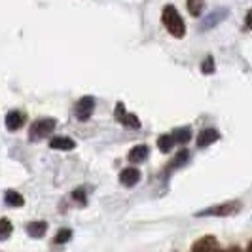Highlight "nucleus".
<instances>
[{
    "mask_svg": "<svg viewBox=\"0 0 252 252\" xmlns=\"http://www.w3.org/2000/svg\"><path fill=\"white\" fill-rule=\"evenodd\" d=\"M72 199H74L76 203H80L82 207H84V205L88 203V197H86V191H84L82 188H78V189H74V191H72Z\"/></svg>",
    "mask_w": 252,
    "mask_h": 252,
    "instance_id": "412c9836",
    "label": "nucleus"
},
{
    "mask_svg": "<svg viewBox=\"0 0 252 252\" xmlns=\"http://www.w3.org/2000/svg\"><path fill=\"white\" fill-rule=\"evenodd\" d=\"M173 137H175L178 144H186V142L191 140V129L189 127H178V129L173 131Z\"/></svg>",
    "mask_w": 252,
    "mask_h": 252,
    "instance_id": "4468645a",
    "label": "nucleus"
},
{
    "mask_svg": "<svg viewBox=\"0 0 252 252\" xmlns=\"http://www.w3.org/2000/svg\"><path fill=\"white\" fill-rule=\"evenodd\" d=\"M126 114H127L126 112V104H124V102H118V104H116V110H114V116H116V120L120 122V120H122Z\"/></svg>",
    "mask_w": 252,
    "mask_h": 252,
    "instance_id": "4be33fe9",
    "label": "nucleus"
},
{
    "mask_svg": "<svg viewBox=\"0 0 252 252\" xmlns=\"http://www.w3.org/2000/svg\"><path fill=\"white\" fill-rule=\"evenodd\" d=\"M218 252H220V251H218Z\"/></svg>",
    "mask_w": 252,
    "mask_h": 252,
    "instance_id": "393cba45",
    "label": "nucleus"
},
{
    "mask_svg": "<svg viewBox=\"0 0 252 252\" xmlns=\"http://www.w3.org/2000/svg\"><path fill=\"white\" fill-rule=\"evenodd\" d=\"M148 156H150V148H148L146 144H139V146L131 148L129 156H127V159H129L131 163H142V161L148 159Z\"/></svg>",
    "mask_w": 252,
    "mask_h": 252,
    "instance_id": "6e6552de",
    "label": "nucleus"
},
{
    "mask_svg": "<svg viewBox=\"0 0 252 252\" xmlns=\"http://www.w3.org/2000/svg\"><path fill=\"white\" fill-rule=\"evenodd\" d=\"M218 139H220V133L216 129H213V127L203 129L201 133L197 135V148H207V146H211Z\"/></svg>",
    "mask_w": 252,
    "mask_h": 252,
    "instance_id": "0eeeda50",
    "label": "nucleus"
},
{
    "mask_svg": "<svg viewBox=\"0 0 252 252\" xmlns=\"http://www.w3.org/2000/svg\"><path fill=\"white\" fill-rule=\"evenodd\" d=\"M186 8H188L189 15L199 17L205 10V0H186Z\"/></svg>",
    "mask_w": 252,
    "mask_h": 252,
    "instance_id": "2eb2a0df",
    "label": "nucleus"
},
{
    "mask_svg": "<svg viewBox=\"0 0 252 252\" xmlns=\"http://www.w3.org/2000/svg\"><path fill=\"white\" fill-rule=\"evenodd\" d=\"M140 180V171L137 167H127L124 169L122 173H120V182L127 186V188H131V186H137Z\"/></svg>",
    "mask_w": 252,
    "mask_h": 252,
    "instance_id": "423d86ee",
    "label": "nucleus"
},
{
    "mask_svg": "<svg viewBox=\"0 0 252 252\" xmlns=\"http://www.w3.org/2000/svg\"><path fill=\"white\" fill-rule=\"evenodd\" d=\"M55 126H57V122L53 118H40L29 129V140L31 142H38V140L46 139L48 135L53 133Z\"/></svg>",
    "mask_w": 252,
    "mask_h": 252,
    "instance_id": "f03ea898",
    "label": "nucleus"
},
{
    "mask_svg": "<svg viewBox=\"0 0 252 252\" xmlns=\"http://www.w3.org/2000/svg\"><path fill=\"white\" fill-rule=\"evenodd\" d=\"M175 137H173V133L171 135H161L159 139H158V148L161 152H171L173 150V146H175Z\"/></svg>",
    "mask_w": 252,
    "mask_h": 252,
    "instance_id": "dca6fc26",
    "label": "nucleus"
},
{
    "mask_svg": "<svg viewBox=\"0 0 252 252\" xmlns=\"http://www.w3.org/2000/svg\"><path fill=\"white\" fill-rule=\"evenodd\" d=\"M93 112H95V99L89 97V95L82 97V99L74 104V114L80 122H88L89 118L93 116Z\"/></svg>",
    "mask_w": 252,
    "mask_h": 252,
    "instance_id": "20e7f679",
    "label": "nucleus"
},
{
    "mask_svg": "<svg viewBox=\"0 0 252 252\" xmlns=\"http://www.w3.org/2000/svg\"><path fill=\"white\" fill-rule=\"evenodd\" d=\"M191 252H218V249H216V239L215 237H203V239H199L193 245Z\"/></svg>",
    "mask_w": 252,
    "mask_h": 252,
    "instance_id": "9b49d317",
    "label": "nucleus"
},
{
    "mask_svg": "<svg viewBox=\"0 0 252 252\" xmlns=\"http://www.w3.org/2000/svg\"><path fill=\"white\" fill-rule=\"evenodd\" d=\"M12 233V224L8 218H2L0 220V241H6Z\"/></svg>",
    "mask_w": 252,
    "mask_h": 252,
    "instance_id": "a211bd4d",
    "label": "nucleus"
},
{
    "mask_svg": "<svg viewBox=\"0 0 252 252\" xmlns=\"http://www.w3.org/2000/svg\"><path fill=\"white\" fill-rule=\"evenodd\" d=\"M70 237H72V231L64 227V229H59V231H57V235H55L53 241H55V245H64V243L70 241Z\"/></svg>",
    "mask_w": 252,
    "mask_h": 252,
    "instance_id": "6ab92c4d",
    "label": "nucleus"
},
{
    "mask_svg": "<svg viewBox=\"0 0 252 252\" xmlns=\"http://www.w3.org/2000/svg\"><path fill=\"white\" fill-rule=\"evenodd\" d=\"M215 59H213V57H211V55H209V57H207V59H205V61H203L201 63V72L203 74H213V72H215Z\"/></svg>",
    "mask_w": 252,
    "mask_h": 252,
    "instance_id": "aec40b11",
    "label": "nucleus"
},
{
    "mask_svg": "<svg viewBox=\"0 0 252 252\" xmlns=\"http://www.w3.org/2000/svg\"><path fill=\"white\" fill-rule=\"evenodd\" d=\"M227 10L226 8H220V10H216V12H213L211 15H207L205 19H203L201 23V31H209V29H215L218 23H222L224 19L227 17Z\"/></svg>",
    "mask_w": 252,
    "mask_h": 252,
    "instance_id": "39448f33",
    "label": "nucleus"
},
{
    "mask_svg": "<svg viewBox=\"0 0 252 252\" xmlns=\"http://www.w3.org/2000/svg\"><path fill=\"white\" fill-rule=\"evenodd\" d=\"M23 124H25L23 112H19V110L8 112V116H6V129H8V131H17V129L23 127Z\"/></svg>",
    "mask_w": 252,
    "mask_h": 252,
    "instance_id": "1a4fd4ad",
    "label": "nucleus"
},
{
    "mask_svg": "<svg viewBox=\"0 0 252 252\" xmlns=\"http://www.w3.org/2000/svg\"><path fill=\"white\" fill-rule=\"evenodd\" d=\"M46 231H48V224L46 222H31V224H27V233L31 237H34V239L44 237Z\"/></svg>",
    "mask_w": 252,
    "mask_h": 252,
    "instance_id": "f8f14e48",
    "label": "nucleus"
},
{
    "mask_svg": "<svg viewBox=\"0 0 252 252\" xmlns=\"http://www.w3.org/2000/svg\"><path fill=\"white\" fill-rule=\"evenodd\" d=\"M161 23L167 29V32L175 38H184L186 36V23L182 19V15L173 4H167L161 12Z\"/></svg>",
    "mask_w": 252,
    "mask_h": 252,
    "instance_id": "f257e3e1",
    "label": "nucleus"
},
{
    "mask_svg": "<svg viewBox=\"0 0 252 252\" xmlns=\"http://www.w3.org/2000/svg\"><path fill=\"white\" fill-rule=\"evenodd\" d=\"M4 201H6V205H10V207H23L25 205L23 195L19 191H15V189H8L4 193Z\"/></svg>",
    "mask_w": 252,
    "mask_h": 252,
    "instance_id": "ddd939ff",
    "label": "nucleus"
},
{
    "mask_svg": "<svg viewBox=\"0 0 252 252\" xmlns=\"http://www.w3.org/2000/svg\"><path fill=\"white\" fill-rule=\"evenodd\" d=\"M243 205L239 201H227V203H220V205H215V207H209V209H203L199 211L195 216H233L237 215Z\"/></svg>",
    "mask_w": 252,
    "mask_h": 252,
    "instance_id": "7ed1b4c3",
    "label": "nucleus"
},
{
    "mask_svg": "<svg viewBox=\"0 0 252 252\" xmlns=\"http://www.w3.org/2000/svg\"><path fill=\"white\" fill-rule=\"evenodd\" d=\"M50 148H53V150L68 152V150H74L76 142L72 139H68V137H55V139L50 140Z\"/></svg>",
    "mask_w": 252,
    "mask_h": 252,
    "instance_id": "9d476101",
    "label": "nucleus"
},
{
    "mask_svg": "<svg viewBox=\"0 0 252 252\" xmlns=\"http://www.w3.org/2000/svg\"><path fill=\"white\" fill-rule=\"evenodd\" d=\"M245 29H247V31H252V10H249L247 17H245Z\"/></svg>",
    "mask_w": 252,
    "mask_h": 252,
    "instance_id": "5701e85b",
    "label": "nucleus"
},
{
    "mask_svg": "<svg viewBox=\"0 0 252 252\" xmlns=\"http://www.w3.org/2000/svg\"><path fill=\"white\" fill-rule=\"evenodd\" d=\"M247 252H252V243L249 245V249H247Z\"/></svg>",
    "mask_w": 252,
    "mask_h": 252,
    "instance_id": "b1692460",
    "label": "nucleus"
},
{
    "mask_svg": "<svg viewBox=\"0 0 252 252\" xmlns=\"http://www.w3.org/2000/svg\"><path fill=\"white\" fill-rule=\"evenodd\" d=\"M120 124H124V126L129 127V129H139V127H140L139 118H137L135 114H131V112H127L126 116L120 120Z\"/></svg>",
    "mask_w": 252,
    "mask_h": 252,
    "instance_id": "f3484780",
    "label": "nucleus"
}]
</instances>
